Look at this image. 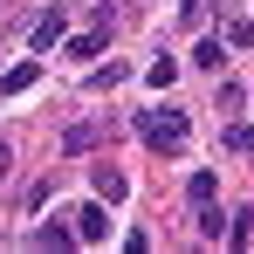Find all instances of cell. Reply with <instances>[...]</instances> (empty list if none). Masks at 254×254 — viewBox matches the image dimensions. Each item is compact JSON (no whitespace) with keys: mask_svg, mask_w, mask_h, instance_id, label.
<instances>
[{"mask_svg":"<svg viewBox=\"0 0 254 254\" xmlns=\"http://www.w3.org/2000/svg\"><path fill=\"white\" fill-rule=\"evenodd\" d=\"M227 48H234V42H213V35H206V42L192 48V69H206V76H220V69H227Z\"/></svg>","mask_w":254,"mask_h":254,"instance_id":"obj_4","label":"cell"},{"mask_svg":"<svg viewBox=\"0 0 254 254\" xmlns=\"http://www.w3.org/2000/svg\"><path fill=\"white\" fill-rule=\"evenodd\" d=\"M227 234H234V227H227V213L206 199V206H199V241H227Z\"/></svg>","mask_w":254,"mask_h":254,"instance_id":"obj_7","label":"cell"},{"mask_svg":"<svg viewBox=\"0 0 254 254\" xmlns=\"http://www.w3.org/2000/svg\"><path fill=\"white\" fill-rule=\"evenodd\" d=\"M69 55H76V62H89V55H103V28H96V35H76V42H69Z\"/></svg>","mask_w":254,"mask_h":254,"instance_id":"obj_11","label":"cell"},{"mask_svg":"<svg viewBox=\"0 0 254 254\" xmlns=\"http://www.w3.org/2000/svg\"><path fill=\"white\" fill-rule=\"evenodd\" d=\"M179 14H186V21H192V28H199V21H206V0H186V7H179Z\"/></svg>","mask_w":254,"mask_h":254,"instance_id":"obj_16","label":"cell"},{"mask_svg":"<svg viewBox=\"0 0 254 254\" xmlns=\"http://www.w3.org/2000/svg\"><path fill=\"white\" fill-rule=\"evenodd\" d=\"M35 76H42V62H14V69L0 76V89H7V96H21V89H35Z\"/></svg>","mask_w":254,"mask_h":254,"instance_id":"obj_6","label":"cell"},{"mask_svg":"<svg viewBox=\"0 0 254 254\" xmlns=\"http://www.w3.org/2000/svg\"><path fill=\"white\" fill-rule=\"evenodd\" d=\"M227 42H234V48H254V21H234V28H227Z\"/></svg>","mask_w":254,"mask_h":254,"instance_id":"obj_15","label":"cell"},{"mask_svg":"<svg viewBox=\"0 0 254 254\" xmlns=\"http://www.w3.org/2000/svg\"><path fill=\"white\" fill-rule=\"evenodd\" d=\"M227 241H234V248H254V206L234 220V234H227Z\"/></svg>","mask_w":254,"mask_h":254,"instance_id":"obj_13","label":"cell"},{"mask_svg":"<svg viewBox=\"0 0 254 254\" xmlns=\"http://www.w3.org/2000/svg\"><path fill=\"white\" fill-rule=\"evenodd\" d=\"M7 172H14V151H7V144H0V179H7Z\"/></svg>","mask_w":254,"mask_h":254,"instance_id":"obj_17","label":"cell"},{"mask_svg":"<svg viewBox=\"0 0 254 254\" xmlns=\"http://www.w3.org/2000/svg\"><path fill=\"white\" fill-rule=\"evenodd\" d=\"M227 144H234V151H248V158H254V124H234V130H227Z\"/></svg>","mask_w":254,"mask_h":254,"instance_id":"obj_14","label":"cell"},{"mask_svg":"<svg viewBox=\"0 0 254 254\" xmlns=\"http://www.w3.org/2000/svg\"><path fill=\"white\" fill-rule=\"evenodd\" d=\"M124 83V69H117V62H103V69H89V89H117Z\"/></svg>","mask_w":254,"mask_h":254,"instance_id":"obj_12","label":"cell"},{"mask_svg":"<svg viewBox=\"0 0 254 254\" xmlns=\"http://www.w3.org/2000/svg\"><path fill=\"white\" fill-rule=\"evenodd\" d=\"M76 241H83L76 227H55V220H48V227H35V248H42V254H69Z\"/></svg>","mask_w":254,"mask_h":254,"instance_id":"obj_3","label":"cell"},{"mask_svg":"<svg viewBox=\"0 0 254 254\" xmlns=\"http://www.w3.org/2000/svg\"><path fill=\"white\" fill-rule=\"evenodd\" d=\"M186 199L206 206V199H213V172H192V179H186Z\"/></svg>","mask_w":254,"mask_h":254,"instance_id":"obj_10","label":"cell"},{"mask_svg":"<svg viewBox=\"0 0 254 254\" xmlns=\"http://www.w3.org/2000/svg\"><path fill=\"white\" fill-rule=\"evenodd\" d=\"M55 42H62V14L48 7L42 21H35V48H42V55H48V48H55Z\"/></svg>","mask_w":254,"mask_h":254,"instance_id":"obj_8","label":"cell"},{"mask_svg":"<svg viewBox=\"0 0 254 254\" xmlns=\"http://www.w3.org/2000/svg\"><path fill=\"white\" fill-rule=\"evenodd\" d=\"M110 199H89V206H76V234H83V241H110Z\"/></svg>","mask_w":254,"mask_h":254,"instance_id":"obj_2","label":"cell"},{"mask_svg":"<svg viewBox=\"0 0 254 254\" xmlns=\"http://www.w3.org/2000/svg\"><path fill=\"white\" fill-rule=\"evenodd\" d=\"M172 76H179V62H172V55H158V62L144 69V83H151V89H172Z\"/></svg>","mask_w":254,"mask_h":254,"instance_id":"obj_9","label":"cell"},{"mask_svg":"<svg viewBox=\"0 0 254 254\" xmlns=\"http://www.w3.org/2000/svg\"><path fill=\"white\" fill-rule=\"evenodd\" d=\"M124 192H130V179H124V172H117V165H96V199H110V206H117Z\"/></svg>","mask_w":254,"mask_h":254,"instance_id":"obj_5","label":"cell"},{"mask_svg":"<svg viewBox=\"0 0 254 254\" xmlns=\"http://www.w3.org/2000/svg\"><path fill=\"white\" fill-rule=\"evenodd\" d=\"M137 137H144L151 151H179V144H186V110H144V117H137Z\"/></svg>","mask_w":254,"mask_h":254,"instance_id":"obj_1","label":"cell"}]
</instances>
